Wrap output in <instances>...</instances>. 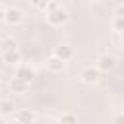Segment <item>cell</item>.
I'll return each instance as SVG.
<instances>
[{"label": "cell", "instance_id": "cell-18", "mask_svg": "<svg viewBox=\"0 0 124 124\" xmlns=\"http://www.w3.org/2000/svg\"><path fill=\"white\" fill-rule=\"evenodd\" d=\"M114 122H118V124H124V112H120V114H114V118H112Z\"/></svg>", "mask_w": 124, "mask_h": 124}, {"label": "cell", "instance_id": "cell-12", "mask_svg": "<svg viewBox=\"0 0 124 124\" xmlns=\"http://www.w3.org/2000/svg\"><path fill=\"white\" fill-rule=\"evenodd\" d=\"M10 48H17L16 39H14V37H2V41H0V52L10 50Z\"/></svg>", "mask_w": 124, "mask_h": 124}, {"label": "cell", "instance_id": "cell-3", "mask_svg": "<svg viewBox=\"0 0 124 124\" xmlns=\"http://www.w3.org/2000/svg\"><path fill=\"white\" fill-rule=\"evenodd\" d=\"M2 17H4V21L8 25H14L16 27V25H19L23 21V12L19 8H16V6H10V8H6L2 12Z\"/></svg>", "mask_w": 124, "mask_h": 124}, {"label": "cell", "instance_id": "cell-13", "mask_svg": "<svg viewBox=\"0 0 124 124\" xmlns=\"http://www.w3.org/2000/svg\"><path fill=\"white\" fill-rule=\"evenodd\" d=\"M112 27H114V31H124V17L122 16H114V19H112Z\"/></svg>", "mask_w": 124, "mask_h": 124}, {"label": "cell", "instance_id": "cell-5", "mask_svg": "<svg viewBox=\"0 0 124 124\" xmlns=\"http://www.w3.org/2000/svg\"><path fill=\"white\" fill-rule=\"evenodd\" d=\"M101 72H110L114 66H116V58L112 56V54H101L99 58H97V64H95Z\"/></svg>", "mask_w": 124, "mask_h": 124}, {"label": "cell", "instance_id": "cell-1", "mask_svg": "<svg viewBox=\"0 0 124 124\" xmlns=\"http://www.w3.org/2000/svg\"><path fill=\"white\" fill-rule=\"evenodd\" d=\"M46 21H48L52 27H60V25H64V23L68 21V12H66L62 6H58L56 10L46 12Z\"/></svg>", "mask_w": 124, "mask_h": 124}, {"label": "cell", "instance_id": "cell-21", "mask_svg": "<svg viewBox=\"0 0 124 124\" xmlns=\"http://www.w3.org/2000/svg\"><path fill=\"white\" fill-rule=\"evenodd\" d=\"M0 118H2V112H0Z\"/></svg>", "mask_w": 124, "mask_h": 124}, {"label": "cell", "instance_id": "cell-6", "mask_svg": "<svg viewBox=\"0 0 124 124\" xmlns=\"http://www.w3.org/2000/svg\"><path fill=\"white\" fill-rule=\"evenodd\" d=\"M21 60H23V56H21V52L17 48H10V50H4L2 52V62L10 64V66H17Z\"/></svg>", "mask_w": 124, "mask_h": 124}, {"label": "cell", "instance_id": "cell-17", "mask_svg": "<svg viewBox=\"0 0 124 124\" xmlns=\"http://www.w3.org/2000/svg\"><path fill=\"white\" fill-rule=\"evenodd\" d=\"M114 16H122V17H124V4H118V6L114 8Z\"/></svg>", "mask_w": 124, "mask_h": 124}, {"label": "cell", "instance_id": "cell-14", "mask_svg": "<svg viewBox=\"0 0 124 124\" xmlns=\"http://www.w3.org/2000/svg\"><path fill=\"white\" fill-rule=\"evenodd\" d=\"M58 120H62V122H78V116H76V114L66 112V114H60V116H58Z\"/></svg>", "mask_w": 124, "mask_h": 124}, {"label": "cell", "instance_id": "cell-2", "mask_svg": "<svg viewBox=\"0 0 124 124\" xmlns=\"http://www.w3.org/2000/svg\"><path fill=\"white\" fill-rule=\"evenodd\" d=\"M99 78H101V70H99L97 66H85V68H81V72H79V79H81L85 85L97 83Z\"/></svg>", "mask_w": 124, "mask_h": 124}, {"label": "cell", "instance_id": "cell-22", "mask_svg": "<svg viewBox=\"0 0 124 124\" xmlns=\"http://www.w3.org/2000/svg\"><path fill=\"white\" fill-rule=\"evenodd\" d=\"M122 112H124V108H122Z\"/></svg>", "mask_w": 124, "mask_h": 124}, {"label": "cell", "instance_id": "cell-15", "mask_svg": "<svg viewBox=\"0 0 124 124\" xmlns=\"http://www.w3.org/2000/svg\"><path fill=\"white\" fill-rule=\"evenodd\" d=\"M27 2H29L31 6H35V8H39V10H45L48 0H27Z\"/></svg>", "mask_w": 124, "mask_h": 124}, {"label": "cell", "instance_id": "cell-8", "mask_svg": "<svg viewBox=\"0 0 124 124\" xmlns=\"http://www.w3.org/2000/svg\"><path fill=\"white\" fill-rule=\"evenodd\" d=\"M46 68H48L52 74H60V72L66 70V60H62V58H58L56 54H52V56L46 60Z\"/></svg>", "mask_w": 124, "mask_h": 124}, {"label": "cell", "instance_id": "cell-4", "mask_svg": "<svg viewBox=\"0 0 124 124\" xmlns=\"http://www.w3.org/2000/svg\"><path fill=\"white\" fill-rule=\"evenodd\" d=\"M16 76L31 83V81H33V79L37 78V72H35V68H31L29 64H25V62L21 60V62H19V64L16 66Z\"/></svg>", "mask_w": 124, "mask_h": 124}, {"label": "cell", "instance_id": "cell-11", "mask_svg": "<svg viewBox=\"0 0 124 124\" xmlns=\"http://www.w3.org/2000/svg\"><path fill=\"white\" fill-rule=\"evenodd\" d=\"M0 112H2V114L16 112V103H14L12 99H2V101H0Z\"/></svg>", "mask_w": 124, "mask_h": 124}, {"label": "cell", "instance_id": "cell-9", "mask_svg": "<svg viewBox=\"0 0 124 124\" xmlns=\"http://www.w3.org/2000/svg\"><path fill=\"white\" fill-rule=\"evenodd\" d=\"M52 54H56L58 58H62V60H66V62H68V60H72V58H74V48H72L70 45H64V43H62V45L54 46V52H52Z\"/></svg>", "mask_w": 124, "mask_h": 124}, {"label": "cell", "instance_id": "cell-19", "mask_svg": "<svg viewBox=\"0 0 124 124\" xmlns=\"http://www.w3.org/2000/svg\"><path fill=\"white\" fill-rule=\"evenodd\" d=\"M120 39H122V41H124V31H120Z\"/></svg>", "mask_w": 124, "mask_h": 124}, {"label": "cell", "instance_id": "cell-7", "mask_svg": "<svg viewBox=\"0 0 124 124\" xmlns=\"http://www.w3.org/2000/svg\"><path fill=\"white\" fill-rule=\"evenodd\" d=\"M10 91H12V93H17V95H23V93L29 91V81H25V79L14 76L12 81H10Z\"/></svg>", "mask_w": 124, "mask_h": 124}, {"label": "cell", "instance_id": "cell-10", "mask_svg": "<svg viewBox=\"0 0 124 124\" xmlns=\"http://www.w3.org/2000/svg\"><path fill=\"white\" fill-rule=\"evenodd\" d=\"M14 120H16V122H35V120H37V114H35L33 110L21 108V110H16V112H14Z\"/></svg>", "mask_w": 124, "mask_h": 124}, {"label": "cell", "instance_id": "cell-20", "mask_svg": "<svg viewBox=\"0 0 124 124\" xmlns=\"http://www.w3.org/2000/svg\"><path fill=\"white\" fill-rule=\"evenodd\" d=\"M89 2H99V0H89Z\"/></svg>", "mask_w": 124, "mask_h": 124}, {"label": "cell", "instance_id": "cell-16", "mask_svg": "<svg viewBox=\"0 0 124 124\" xmlns=\"http://www.w3.org/2000/svg\"><path fill=\"white\" fill-rule=\"evenodd\" d=\"M58 6H60L58 2H54V0H48V2H46V8H45V14H46V12H50V10H56Z\"/></svg>", "mask_w": 124, "mask_h": 124}]
</instances>
